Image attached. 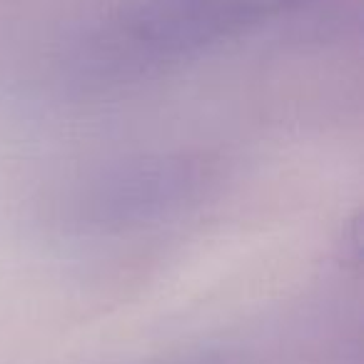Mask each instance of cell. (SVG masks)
I'll list each match as a JSON object with an SVG mask.
<instances>
[{
    "label": "cell",
    "instance_id": "cell-2",
    "mask_svg": "<svg viewBox=\"0 0 364 364\" xmlns=\"http://www.w3.org/2000/svg\"><path fill=\"white\" fill-rule=\"evenodd\" d=\"M215 182L205 157L162 155L105 170L73 193L63 223L77 232L142 228L195 205Z\"/></svg>",
    "mask_w": 364,
    "mask_h": 364
},
{
    "label": "cell",
    "instance_id": "cell-1",
    "mask_svg": "<svg viewBox=\"0 0 364 364\" xmlns=\"http://www.w3.org/2000/svg\"><path fill=\"white\" fill-rule=\"evenodd\" d=\"M312 0H140L77 41L68 73L82 85L137 80L198 58Z\"/></svg>",
    "mask_w": 364,
    "mask_h": 364
}]
</instances>
